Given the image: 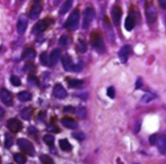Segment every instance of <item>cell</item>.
<instances>
[{"label":"cell","instance_id":"1","mask_svg":"<svg viewBox=\"0 0 166 164\" xmlns=\"http://www.w3.org/2000/svg\"><path fill=\"white\" fill-rule=\"evenodd\" d=\"M90 42L93 48L100 53L105 51L106 47L105 45L101 34L99 31H93L90 35Z\"/></svg>","mask_w":166,"mask_h":164},{"label":"cell","instance_id":"2","mask_svg":"<svg viewBox=\"0 0 166 164\" xmlns=\"http://www.w3.org/2000/svg\"><path fill=\"white\" fill-rule=\"evenodd\" d=\"M80 19V11L78 9L71 12L65 23V27L70 31H75L79 26Z\"/></svg>","mask_w":166,"mask_h":164},{"label":"cell","instance_id":"3","mask_svg":"<svg viewBox=\"0 0 166 164\" xmlns=\"http://www.w3.org/2000/svg\"><path fill=\"white\" fill-rule=\"evenodd\" d=\"M145 16L149 23L153 24L158 18V11L154 2L147 1L145 4Z\"/></svg>","mask_w":166,"mask_h":164},{"label":"cell","instance_id":"4","mask_svg":"<svg viewBox=\"0 0 166 164\" xmlns=\"http://www.w3.org/2000/svg\"><path fill=\"white\" fill-rule=\"evenodd\" d=\"M17 143L20 149L23 150L25 153L31 156H34L35 149H34L33 143L30 141L25 138H20L18 139Z\"/></svg>","mask_w":166,"mask_h":164},{"label":"cell","instance_id":"5","mask_svg":"<svg viewBox=\"0 0 166 164\" xmlns=\"http://www.w3.org/2000/svg\"><path fill=\"white\" fill-rule=\"evenodd\" d=\"M95 16V10L92 7H87L84 12L83 28L84 29H88Z\"/></svg>","mask_w":166,"mask_h":164},{"label":"cell","instance_id":"6","mask_svg":"<svg viewBox=\"0 0 166 164\" xmlns=\"http://www.w3.org/2000/svg\"><path fill=\"white\" fill-rule=\"evenodd\" d=\"M123 15V11L120 5H114L111 9V16L115 26H120L121 19Z\"/></svg>","mask_w":166,"mask_h":164},{"label":"cell","instance_id":"7","mask_svg":"<svg viewBox=\"0 0 166 164\" xmlns=\"http://www.w3.org/2000/svg\"><path fill=\"white\" fill-rule=\"evenodd\" d=\"M131 53H132V47L130 45H125L122 47L118 53L120 62L125 64L127 61L128 56L131 54Z\"/></svg>","mask_w":166,"mask_h":164},{"label":"cell","instance_id":"8","mask_svg":"<svg viewBox=\"0 0 166 164\" xmlns=\"http://www.w3.org/2000/svg\"><path fill=\"white\" fill-rule=\"evenodd\" d=\"M0 98L5 105L9 106L13 105V97L12 94L5 88H2L0 91Z\"/></svg>","mask_w":166,"mask_h":164},{"label":"cell","instance_id":"9","mask_svg":"<svg viewBox=\"0 0 166 164\" xmlns=\"http://www.w3.org/2000/svg\"><path fill=\"white\" fill-rule=\"evenodd\" d=\"M7 127L9 130L13 133H17L21 130L22 124L17 118H12L7 121Z\"/></svg>","mask_w":166,"mask_h":164},{"label":"cell","instance_id":"10","mask_svg":"<svg viewBox=\"0 0 166 164\" xmlns=\"http://www.w3.org/2000/svg\"><path fill=\"white\" fill-rule=\"evenodd\" d=\"M28 26V18L26 15L21 14L17 24L18 33L20 34H23L26 32Z\"/></svg>","mask_w":166,"mask_h":164},{"label":"cell","instance_id":"11","mask_svg":"<svg viewBox=\"0 0 166 164\" xmlns=\"http://www.w3.org/2000/svg\"><path fill=\"white\" fill-rule=\"evenodd\" d=\"M42 11V4L41 1H37L33 4L32 8L31 9L29 17L32 20H35L39 16Z\"/></svg>","mask_w":166,"mask_h":164},{"label":"cell","instance_id":"12","mask_svg":"<svg viewBox=\"0 0 166 164\" xmlns=\"http://www.w3.org/2000/svg\"><path fill=\"white\" fill-rule=\"evenodd\" d=\"M49 22L47 20H39L37 23L34 25L33 28L32 33L34 34L42 33L45 31L48 27Z\"/></svg>","mask_w":166,"mask_h":164},{"label":"cell","instance_id":"13","mask_svg":"<svg viewBox=\"0 0 166 164\" xmlns=\"http://www.w3.org/2000/svg\"><path fill=\"white\" fill-rule=\"evenodd\" d=\"M53 95L55 97L62 99L65 98L67 96V91L61 84H57L53 88Z\"/></svg>","mask_w":166,"mask_h":164},{"label":"cell","instance_id":"14","mask_svg":"<svg viewBox=\"0 0 166 164\" xmlns=\"http://www.w3.org/2000/svg\"><path fill=\"white\" fill-rule=\"evenodd\" d=\"M62 64L63 66V68L66 71H73L74 68V64L73 61H72L71 56L66 54L64 55L62 58Z\"/></svg>","mask_w":166,"mask_h":164},{"label":"cell","instance_id":"15","mask_svg":"<svg viewBox=\"0 0 166 164\" xmlns=\"http://www.w3.org/2000/svg\"><path fill=\"white\" fill-rule=\"evenodd\" d=\"M61 123L64 127L72 129V130L76 129L78 127L77 123L73 118H70V117H64L61 119Z\"/></svg>","mask_w":166,"mask_h":164},{"label":"cell","instance_id":"16","mask_svg":"<svg viewBox=\"0 0 166 164\" xmlns=\"http://www.w3.org/2000/svg\"><path fill=\"white\" fill-rule=\"evenodd\" d=\"M157 144L158 150L162 154L166 153V135L162 134L157 138Z\"/></svg>","mask_w":166,"mask_h":164},{"label":"cell","instance_id":"17","mask_svg":"<svg viewBox=\"0 0 166 164\" xmlns=\"http://www.w3.org/2000/svg\"><path fill=\"white\" fill-rule=\"evenodd\" d=\"M103 24H104V27L106 32V34H107V36L108 37L109 40H114V34L113 30H112V27L108 17H105L104 20H103Z\"/></svg>","mask_w":166,"mask_h":164},{"label":"cell","instance_id":"18","mask_svg":"<svg viewBox=\"0 0 166 164\" xmlns=\"http://www.w3.org/2000/svg\"><path fill=\"white\" fill-rule=\"evenodd\" d=\"M61 55V50L58 48H55L51 53L49 57V64L55 65L57 63Z\"/></svg>","mask_w":166,"mask_h":164},{"label":"cell","instance_id":"19","mask_svg":"<svg viewBox=\"0 0 166 164\" xmlns=\"http://www.w3.org/2000/svg\"><path fill=\"white\" fill-rule=\"evenodd\" d=\"M135 18L132 15L130 14L126 18L125 20V28L128 31H132L135 26Z\"/></svg>","mask_w":166,"mask_h":164},{"label":"cell","instance_id":"20","mask_svg":"<svg viewBox=\"0 0 166 164\" xmlns=\"http://www.w3.org/2000/svg\"><path fill=\"white\" fill-rule=\"evenodd\" d=\"M34 112V109L31 106H28L24 108L20 112L21 118L24 120H29Z\"/></svg>","mask_w":166,"mask_h":164},{"label":"cell","instance_id":"21","mask_svg":"<svg viewBox=\"0 0 166 164\" xmlns=\"http://www.w3.org/2000/svg\"><path fill=\"white\" fill-rule=\"evenodd\" d=\"M59 146L62 150L66 151V152H70L73 148L70 143L66 139H61L59 140Z\"/></svg>","mask_w":166,"mask_h":164},{"label":"cell","instance_id":"22","mask_svg":"<svg viewBox=\"0 0 166 164\" xmlns=\"http://www.w3.org/2000/svg\"><path fill=\"white\" fill-rule=\"evenodd\" d=\"M18 98L21 102H27L32 99V95L27 91H21L18 94Z\"/></svg>","mask_w":166,"mask_h":164},{"label":"cell","instance_id":"23","mask_svg":"<svg viewBox=\"0 0 166 164\" xmlns=\"http://www.w3.org/2000/svg\"><path fill=\"white\" fill-rule=\"evenodd\" d=\"M36 55V52L35 50L33 48H27L24 50L22 53V57L24 58L34 59L35 58Z\"/></svg>","mask_w":166,"mask_h":164},{"label":"cell","instance_id":"24","mask_svg":"<svg viewBox=\"0 0 166 164\" xmlns=\"http://www.w3.org/2000/svg\"><path fill=\"white\" fill-rule=\"evenodd\" d=\"M27 82L29 86L31 88L38 87L40 85V82L38 78L34 75H29V77L27 78Z\"/></svg>","mask_w":166,"mask_h":164},{"label":"cell","instance_id":"25","mask_svg":"<svg viewBox=\"0 0 166 164\" xmlns=\"http://www.w3.org/2000/svg\"><path fill=\"white\" fill-rule=\"evenodd\" d=\"M68 83L69 86L73 88H80L83 86L84 84L83 81L79 79H75V78H71L68 80Z\"/></svg>","mask_w":166,"mask_h":164},{"label":"cell","instance_id":"26","mask_svg":"<svg viewBox=\"0 0 166 164\" xmlns=\"http://www.w3.org/2000/svg\"><path fill=\"white\" fill-rule=\"evenodd\" d=\"M75 113L81 119H84L86 117V110L83 106H79L75 109Z\"/></svg>","mask_w":166,"mask_h":164},{"label":"cell","instance_id":"27","mask_svg":"<svg viewBox=\"0 0 166 164\" xmlns=\"http://www.w3.org/2000/svg\"><path fill=\"white\" fill-rule=\"evenodd\" d=\"M72 5H73V1H66L64 4L62 5V7L60 9V12L61 14H65L66 13L70 11V9L71 8Z\"/></svg>","mask_w":166,"mask_h":164},{"label":"cell","instance_id":"28","mask_svg":"<svg viewBox=\"0 0 166 164\" xmlns=\"http://www.w3.org/2000/svg\"><path fill=\"white\" fill-rule=\"evenodd\" d=\"M14 160L18 164H25L27 162L26 157L21 153H16L14 155Z\"/></svg>","mask_w":166,"mask_h":164},{"label":"cell","instance_id":"29","mask_svg":"<svg viewBox=\"0 0 166 164\" xmlns=\"http://www.w3.org/2000/svg\"><path fill=\"white\" fill-rule=\"evenodd\" d=\"M36 70V66L34 63L31 61H27L24 66V71L28 73H33Z\"/></svg>","mask_w":166,"mask_h":164},{"label":"cell","instance_id":"30","mask_svg":"<svg viewBox=\"0 0 166 164\" xmlns=\"http://www.w3.org/2000/svg\"><path fill=\"white\" fill-rule=\"evenodd\" d=\"M43 141H44V142L47 145H48V146L51 147L54 146L55 138L53 137L52 135H50V134H46V135H45L44 136H43Z\"/></svg>","mask_w":166,"mask_h":164},{"label":"cell","instance_id":"31","mask_svg":"<svg viewBox=\"0 0 166 164\" xmlns=\"http://www.w3.org/2000/svg\"><path fill=\"white\" fill-rule=\"evenodd\" d=\"M40 160L43 164H55L54 161L51 157L47 154H42L40 156Z\"/></svg>","mask_w":166,"mask_h":164},{"label":"cell","instance_id":"32","mask_svg":"<svg viewBox=\"0 0 166 164\" xmlns=\"http://www.w3.org/2000/svg\"><path fill=\"white\" fill-rule=\"evenodd\" d=\"M77 47L79 51L82 53H84L87 51V46L86 42L82 39H79L77 43Z\"/></svg>","mask_w":166,"mask_h":164},{"label":"cell","instance_id":"33","mask_svg":"<svg viewBox=\"0 0 166 164\" xmlns=\"http://www.w3.org/2000/svg\"><path fill=\"white\" fill-rule=\"evenodd\" d=\"M156 97V96L151 93H147L142 96V101L143 103H149L150 101H151L152 100L154 99Z\"/></svg>","mask_w":166,"mask_h":164},{"label":"cell","instance_id":"34","mask_svg":"<svg viewBox=\"0 0 166 164\" xmlns=\"http://www.w3.org/2000/svg\"><path fill=\"white\" fill-rule=\"evenodd\" d=\"M13 139H12L11 135L9 133L5 134V146L7 149H9L12 145H13Z\"/></svg>","mask_w":166,"mask_h":164},{"label":"cell","instance_id":"35","mask_svg":"<svg viewBox=\"0 0 166 164\" xmlns=\"http://www.w3.org/2000/svg\"><path fill=\"white\" fill-rule=\"evenodd\" d=\"M40 61L43 66H48L49 64V59L46 52H43L40 55Z\"/></svg>","mask_w":166,"mask_h":164},{"label":"cell","instance_id":"36","mask_svg":"<svg viewBox=\"0 0 166 164\" xmlns=\"http://www.w3.org/2000/svg\"><path fill=\"white\" fill-rule=\"evenodd\" d=\"M72 135H73V137L75 139H76L78 141H83L86 138L85 134H84L83 132H73V133H72Z\"/></svg>","mask_w":166,"mask_h":164},{"label":"cell","instance_id":"37","mask_svg":"<svg viewBox=\"0 0 166 164\" xmlns=\"http://www.w3.org/2000/svg\"><path fill=\"white\" fill-rule=\"evenodd\" d=\"M11 83L13 86L16 87L20 86L21 84L19 77L16 76V75H12V76L11 77Z\"/></svg>","mask_w":166,"mask_h":164},{"label":"cell","instance_id":"38","mask_svg":"<svg viewBox=\"0 0 166 164\" xmlns=\"http://www.w3.org/2000/svg\"><path fill=\"white\" fill-rule=\"evenodd\" d=\"M47 131L50 132H53V133H59L61 132V129L59 128L57 125H51L48 126L46 128Z\"/></svg>","mask_w":166,"mask_h":164},{"label":"cell","instance_id":"39","mask_svg":"<svg viewBox=\"0 0 166 164\" xmlns=\"http://www.w3.org/2000/svg\"><path fill=\"white\" fill-rule=\"evenodd\" d=\"M68 36L67 35L63 34V35L61 37L60 40H59V44L63 47L67 46L68 43Z\"/></svg>","mask_w":166,"mask_h":164},{"label":"cell","instance_id":"40","mask_svg":"<svg viewBox=\"0 0 166 164\" xmlns=\"http://www.w3.org/2000/svg\"><path fill=\"white\" fill-rule=\"evenodd\" d=\"M107 96L110 97V99H114L115 97V89L113 86H110L107 89Z\"/></svg>","mask_w":166,"mask_h":164},{"label":"cell","instance_id":"41","mask_svg":"<svg viewBox=\"0 0 166 164\" xmlns=\"http://www.w3.org/2000/svg\"><path fill=\"white\" fill-rule=\"evenodd\" d=\"M157 138H158L156 134L151 135L149 139L150 145H155L156 143V141H157Z\"/></svg>","mask_w":166,"mask_h":164},{"label":"cell","instance_id":"42","mask_svg":"<svg viewBox=\"0 0 166 164\" xmlns=\"http://www.w3.org/2000/svg\"><path fill=\"white\" fill-rule=\"evenodd\" d=\"M83 66H84L83 64L81 62L78 63V64H75L74 68H73V71H76V72L81 71L83 69Z\"/></svg>","mask_w":166,"mask_h":164},{"label":"cell","instance_id":"43","mask_svg":"<svg viewBox=\"0 0 166 164\" xmlns=\"http://www.w3.org/2000/svg\"><path fill=\"white\" fill-rule=\"evenodd\" d=\"M143 86V80L141 77H138L137 78L136 84H135V88L136 90L140 89Z\"/></svg>","mask_w":166,"mask_h":164},{"label":"cell","instance_id":"44","mask_svg":"<svg viewBox=\"0 0 166 164\" xmlns=\"http://www.w3.org/2000/svg\"><path fill=\"white\" fill-rule=\"evenodd\" d=\"M75 108L74 107L72 106H66L64 107V112L65 113H73L75 112Z\"/></svg>","mask_w":166,"mask_h":164},{"label":"cell","instance_id":"45","mask_svg":"<svg viewBox=\"0 0 166 164\" xmlns=\"http://www.w3.org/2000/svg\"><path fill=\"white\" fill-rule=\"evenodd\" d=\"M141 127H142V122H141V121H138L136 124L135 128H134V132H135L136 134L138 133V132H140Z\"/></svg>","mask_w":166,"mask_h":164},{"label":"cell","instance_id":"46","mask_svg":"<svg viewBox=\"0 0 166 164\" xmlns=\"http://www.w3.org/2000/svg\"><path fill=\"white\" fill-rule=\"evenodd\" d=\"M158 4L162 9H166V0H159Z\"/></svg>","mask_w":166,"mask_h":164},{"label":"cell","instance_id":"47","mask_svg":"<svg viewBox=\"0 0 166 164\" xmlns=\"http://www.w3.org/2000/svg\"><path fill=\"white\" fill-rule=\"evenodd\" d=\"M5 110L2 108V107L0 106V120H1V119L4 118V115H5Z\"/></svg>","mask_w":166,"mask_h":164},{"label":"cell","instance_id":"48","mask_svg":"<svg viewBox=\"0 0 166 164\" xmlns=\"http://www.w3.org/2000/svg\"><path fill=\"white\" fill-rule=\"evenodd\" d=\"M0 164H1V158H0Z\"/></svg>","mask_w":166,"mask_h":164},{"label":"cell","instance_id":"49","mask_svg":"<svg viewBox=\"0 0 166 164\" xmlns=\"http://www.w3.org/2000/svg\"><path fill=\"white\" fill-rule=\"evenodd\" d=\"M134 164H140V163H134Z\"/></svg>","mask_w":166,"mask_h":164},{"label":"cell","instance_id":"50","mask_svg":"<svg viewBox=\"0 0 166 164\" xmlns=\"http://www.w3.org/2000/svg\"></svg>","mask_w":166,"mask_h":164}]
</instances>
